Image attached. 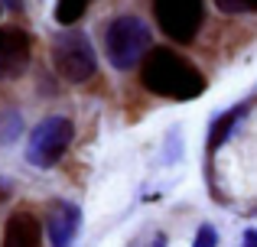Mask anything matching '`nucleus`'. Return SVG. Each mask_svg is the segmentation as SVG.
Listing matches in <instances>:
<instances>
[{"label":"nucleus","instance_id":"f257e3e1","mask_svg":"<svg viewBox=\"0 0 257 247\" xmlns=\"http://www.w3.org/2000/svg\"><path fill=\"white\" fill-rule=\"evenodd\" d=\"M140 82L147 91L173 101H192L205 91V78L189 59L173 49H150L140 62Z\"/></svg>","mask_w":257,"mask_h":247},{"label":"nucleus","instance_id":"f03ea898","mask_svg":"<svg viewBox=\"0 0 257 247\" xmlns=\"http://www.w3.org/2000/svg\"><path fill=\"white\" fill-rule=\"evenodd\" d=\"M150 26L144 23L140 17H117L107 23L104 30V52L107 62L114 65L117 72H131L137 69L140 62L150 52Z\"/></svg>","mask_w":257,"mask_h":247},{"label":"nucleus","instance_id":"7ed1b4c3","mask_svg":"<svg viewBox=\"0 0 257 247\" xmlns=\"http://www.w3.org/2000/svg\"><path fill=\"white\" fill-rule=\"evenodd\" d=\"M52 65L65 82H88L98 72V56L91 49L88 33L75 30V26L59 33L52 39Z\"/></svg>","mask_w":257,"mask_h":247},{"label":"nucleus","instance_id":"20e7f679","mask_svg":"<svg viewBox=\"0 0 257 247\" xmlns=\"http://www.w3.org/2000/svg\"><path fill=\"white\" fill-rule=\"evenodd\" d=\"M72 127L69 117H46L30 130V143H26V159H30L36 169H52L59 159L65 156L72 143Z\"/></svg>","mask_w":257,"mask_h":247},{"label":"nucleus","instance_id":"39448f33","mask_svg":"<svg viewBox=\"0 0 257 247\" xmlns=\"http://www.w3.org/2000/svg\"><path fill=\"white\" fill-rule=\"evenodd\" d=\"M153 17L173 43H192L205 20V0H153Z\"/></svg>","mask_w":257,"mask_h":247},{"label":"nucleus","instance_id":"423d86ee","mask_svg":"<svg viewBox=\"0 0 257 247\" xmlns=\"http://www.w3.org/2000/svg\"><path fill=\"white\" fill-rule=\"evenodd\" d=\"M33 39L23 30H0V78H20L30 69Z\"/></svg>","mask_w":257,"mask_h":247},{"label":"nucleus","instance_id":"0eeeda50","mask_svg":"<svg viewBox=\"0 0 257 247\" xmlns=\"http://www.w3.org/2000/svg\"><path fill=\"white\" fill-rule=\"evenodd\" d=\"M78 224H82V208L72 202H52L49 205V241L52 247H72L78 237Z\"/></svg>","mask_w":257,"mask_h":247},{"label":"nucleus","instance_id":"6e6552de","mask_svg":"<svg viewBox=\"0 0 257 247\" xmlns=\"http://www.w3.org/2000/svg\"><path fill=\"white\" fill-rule=\"evenodd\" d=\"M0 247H43V224L30 211H13L4 224Z\"/></svg>","mask_w":257,"mask_h":247},{"label":"nucleus","instance_id":"1a4fd4ad","mask_svg":"<svg viewBox=\"0 0 257 247\" xmlns=\"http://www.w3.org/2000/svg\"><path fill=\"white\" fill-rule=\"evenodd\" d=\"M85 10H88V0H59L56 4V20L62 26H72V23H78V20L85 17Z\"/></svg>","mask_w":257,"mask_h":247},{"label":"nucleus","instance_id":"9d476101","mask_svg":"<svg viewBox=\"0 0 257 247\" xmlns=\"http://www.w3.org/2000/svg\"><path fill=\"white\" fill-rule=\"evenodd\" d=\"M221 13H244V0H215Z\"/></svg>","mask_w":257,"mask_h":247},{"label":"nucleus","instance_id":"9b49d317","mask_svg":"<svg viewBox=\"0 0 257 247\" xmlns=\"http://www.w3.org/2000/svg\"><path fill=\"white\" fill-rule=\"evenodd\" d=\"M195 247H215V231L208 228V224L199 231V237H195Z\"/></svg>","mask_w":257,"mask_h":247},{"label":"nucleus","instance_id":"f8f14e48","mask_svg":"<svg viewBox=\"0 0 257 247\" xmlns=\"http://www.w3.org/2000/svg\"><path fill=\"white\" fill-rule=\"evenodd\" d=\"M0 7H7V10H23V0H0Z\"/></svg>","mask_w":257,"mask_h":247},{"label":"nucleus","instance_id":"ddd939ff","mask_svg":"<svg viewBox=\"0 0 257 247\" xmlns=\"http://www.w3.org/2000/svg\"><path fill=\"white\" fill-rule=\"evenodd\" d=\"M244 247H257V231H247V237H244Z\"/></svg>","mask_w":257,"mask_h":247}]
</instances>
